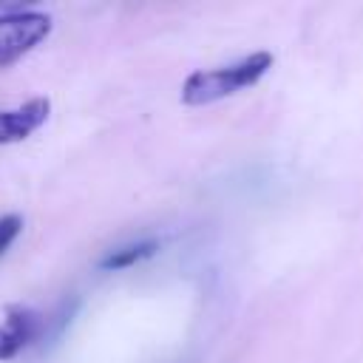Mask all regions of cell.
I'll return each instance as SVG.
<instances>
[{"label": "cell", "mask_w": 363, "mask_h": 363, "mask_svg": "<svg viewBox=\"0 0 363 363\" xmlns=\"http://www.w3.org/2000/svg\"><path fill=\"white\" fill-rule=\"evenodd\" d=\"M272 68L269 51H255L238 62L193 71L182 85V102L184 105H210L224 96H233L250 85H255L267 71Z\"/></svg>", "instance_id": "6da1fadb"}, {"label": "cell", "mask_w": 363, "mask_h": 363, "mask_svg": "<svg viewBox=\"0 0 363 363\" xmlns=\"http://www.w3.org/2000/svg\"><path fill=\"white\" fill-rule=\"evenodd\" d=\"M51 34V17L43 11L11 9L0 14V68L14 65Z\"/></svg>", "instance_id": "7a4b0ae2"}, {"label": "cell", "mask_w": 363, "mask_h": 363, "mask_svg": "<svg viewBox=\"0 0 363 363\" xmlns=\"http://www.w3.org/2000/svg\"><path fill=\"white\" fill-rule=\"evenodd\" d=\"M40 335V315L28 306H9L0 320V360L17 357Z\"/></svg>", "instance_id": "3957f363"}, {"label": "cell", "mask_w": 363, "mask_h": 363, "mask_svg": "<svg viewBox=\"0 0 363 363\" xmlns=\"http://www.w3.org/2000/svg\"><path fill=\"white\" fill-rule=\"evenodd\" d=\"M48 111H51V102L43 96L28 99L26 105L0 111V145H14L28 139L48 119Z\"/></svg>", "instance_id": "277c9868"}, {"label": "cell", "mask_w": 363, "mask_h": 363, "mask_svg": "<svg viewBox=\"0 0 363 363\" xmlns=\"http://www.w3.org/2000/svg\"><path fill=\"white\" fill-rule=\"evenodd\" d=\"M156 250H159V244H156V241L128 244V247H119V250H113L111 255H105V258L99 261V267H102V269H125V267H133V264H139V261L150 258Z\"/></svg>", "instance_id": "5b68a950"}, {"label": "cell", "mask_w": 363, "mask_h": 363, "mask_svg": "<svg viewBox=\"0 0 363 363\" xmlns=\"http://www.w3.org/2000/svg\"><path fill=\"white\" fill-rule=\"evenodd\" d=\"M20 230H23V218L17 213L0 218V255L14 244V238L20 235Z\"/></svg>", "instance_id": "8992f818"}]
</instances>
